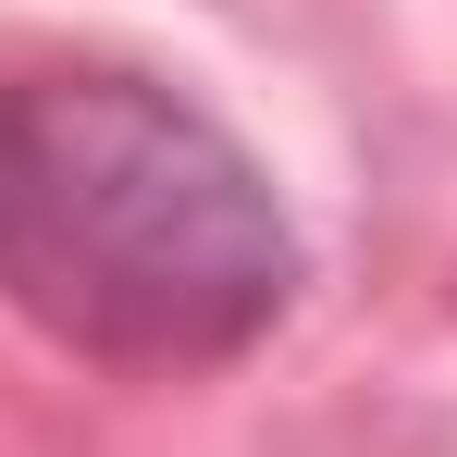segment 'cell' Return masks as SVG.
<instances>
[{
  "instance_id": "1",
  "label": "cell",
  "mask_w": 457,
  "mask_h": 457,
  "mask_svg": "<svg viewBox=\"0 0 457 457\" xmlns=\"http://www.w3.org/2000/svg\"><path fill=\"white\" fill-rule=\"evenodd\" d=\"M0 297L99 371H223L297 309L260 149L124 62L0 87Z\"/></svg>"
}]
</instances>
